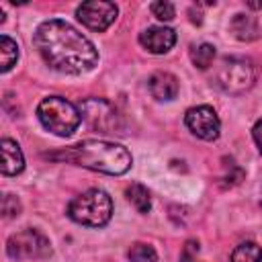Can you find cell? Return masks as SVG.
Returning a JSON list of instances; mask_svg holds the SVG:
<instances>
[{
    "label": "cell",
    "mask_w": 262,
    "mask_h": 262,
    "mask_svg": "<svg viewBox=\"0 0 262 262\" xmlns=\"http://www.w3.org/2000/svg\"><path fill=\"white\" fill-rule=\"evenodd\" d=\"M119 8L113 2L106 0H92V2H82L76 10L78 20L92 29V31H104L111 27V23L117 18Z\"/></svg>",
    "instance_id": "ba28073f"
},
{
    "label": "cell",
    "mask_w": 262,
    "mask_h": 262,
    "mask_svg": "<svg viewBox=\"0 0 262 262\" xmlns=\"http://www.w3.org/2000/svg\"><path fill=\"white\" fill-rule=\"evenodd\" d=\"M186 127L201 139L205 141H213L219 137V129H221V123H219V117L217 113L207 106V104H201V106H192L186 111Z\"/></svg>",
    "instance_id": "9c48e42d"
},
{
    "label": "cell",
    "mask_w": 262,
    "mask_h": 262,
    "mask_svg": "<svg viewBox=\"0 0 262 262\" xmlns=\"http://www.w3.org/2000/svg\"><path fill=\"white\" fill-rule=\"evenodd\" d=\"M35 47L47 66L61 74H84L98 61L94 43L70 23L51 18L35 31Z\"/></svg>",
    "instance_id": "6da1fadb"
},
{
    "label": "cell",
    "mask_w": 262,
    "mask_h": 262,
    "mask_svg": "<svg viewBox=\"0 0 262 262\" xmlns=\"http://www.w3.org/2000/svg\"><path fill=\"white\" fill-rule=\"evenodd\" d=\"M260 203H262V190H260Z\"/></svg>",
    "instance_id": "603a6c76"
},
{
    "label": "cell",
    "mask_w": 262,
    "mask_h": 262,
    "mask_svg": "<svg viewBox=\"0 0 262 262\" xmlns=\"http://www.w3.org/2000/svg\"><path fill=\"white\" fill-rule=\"evenodd\" d=\"M125 196L137 209V213H147L151 209V196H149V192L143 184H137V182L129 184L127 190H125Z\"/></svg>",
    "instance_id": "5bb4252c"
},
{
    "label": "cell",
    "mask_w": 262,
    "mask_h": 262,
    "mask_svg": "<svg viewBox=\"0 0 262 262\" xmlns=\"http://www.w3.org/2000/svg\"><path fill=\"white\" fill-rule=\"evenodd\" d=\"M68 215L72 221L86 225V227H102L108 223L113 215V201L111 196L100 188H90L82 194H78L70 207Z\"/></svg>",
    "instance_id": "277c9868"
},
{
    "label": "cell",
    "mask_w": 262,
    "mask_h": 262,
    "mask_svg": "<svg viewBox=\"0 0 262 262\" xmlns=\"http://www.w3.org/2000/svg\"><path fill=\"white\" fill-rule=\"evenodd\" d=\"M18 211H20L18 199H16L14 194H4V199H2V215H4L6 219H10V217H16Z\"/></svg>",
    "instance_id": "ffe728a7"
},
{
    "label": "cell",
    "mask_w": 262,
    "mask_h": 262,
    "mask_svg": "<svg viewBox=\"0 0 262 262\" xmlns=\"http://www.w3.org/2000/svg\"><path fill=\"white\" fill-rule=\"evenodd\" d=\"M139 43L149 53H168L176 43V33L168 27H149L139 35Z\"/></svg>",
    "instance_id": "30bf717a"
},
{
    "label": "cell",
    "mask_w": 262,
    "mask_h": 262,
    "mask_svg": "<svg viewBox=\"0 0 262 262\" xmlns=\"http://www.w3.org/2000/svg\"><path fill=\"white\" fill-rule=\"evenodd\" d=\"M37 117L47 131L59 137H70L82 121L80 108L61 96L43 98L37 106Z\"/></svg>",
    "instance_id": "3957f363"
},
{
    "label": "cell",
    "mask_w": 262,
    "mask_h": 262,
    "mask_svg": "<svg viewBox=\"0 0 262 262\" xmlns=\"http://www.w3.org/2000/svg\"><path fill=\"white\" fill-rule=\"evenodd\" d=\"M149 8H151L154 16L160 20H172L176 16V8L172 2H154Z\"/></svg>",
    "instance_id": "d6986e66"
},
{
    "label": "cell",
    "mask_w": 262,
    "mask_h": 262,
    "mask_svg": "<svg viewBox=\"0 0 262 262\" xmlns=\"http://www.w3.org/2000/svg\"><path fill=\"white\" fill-rule=\"evenodd\" d=\"M252 135H254V141H256V145H258V149H260V154H262V119L254 125Z\"/></svg>",
    "instance_id": "44dd1931"
},
{
    "label": "cell",
    "mask_w": 262,
    "mask_h": 262,
    "mask_svg": "<svg viewBox=\"0 0 262 262\" xmlns=\"http://www.w3.org/2000/svg\"><path fill=\"white\" fill-rule=\"evenodd\" d=\"M16 59H18V45L10 37L2 35L0 37V72H8L16 63Z\"/></svg>",
    "instance_id": "9a60e30c"
},
{
    "label": "cell",
    "mask_w": 262,
    "mask_h": 262,
    "mask_svg": "<svg viewBox=\"0 0 262 262\" xmlns=\"http://www.w3.org/2000/svg\"><path fill=\"white\" fill-rule=\"evenodd\" d=\"M229 262H262V248L254 242H244L231 252Z\"/></svg>",
    "instance_id": "2e32d148"
},
{
    "label": "cell",
    "mask_w": 262,
    "mask_h": 262,
    "mask_svg": "<svg viewBox=\"0 0 262 262\" xmlns=\"http://www.w3.org/2000/svg\"><path fill=\"white\" fill-rule=\"evenodd\" d=\"M63 160H70L78 166H84L94 172H104V174H125L131 168V154L111 141H100V139H86L80 141L78 145H72L61 154Z\"/></svg>",
    "instance_id": "7a4b0ae2"
},
{
    "label": "cell",
    "mask_w": 262,
    "mask_h": 262,
    "mask_svg": "<svg viewBox=\"0 0 262 262\" xmlns=\"http://www.w3.org/2000/svg\"><path fill=\"white\" fill-rule=\"evenodd\" d=\"M0 151H2V164H0V170L4 176H16L18 172H23L25 168V158H23V151L18 147L16 141L12 139H2L0 141Z\"/></svg>",
    "instance_id": "8fae6325"
},
{
    "label": "cell",
    "mask_w": 262,
    "mask_h": 262,
    "mask_svg": "<svg viewBox=\"0 0 262 262\" xmlns=\"http://www.w3.org/2000/svg\"><path fill=\"white\" fill-rule=\"evenodd\" d=\"M80 115L88 123L90 129L98 133H123L121 131V117L115 106L102 98H86L80 102Z\"/></svg>",
    "instance_id": "8992f818"
},
{
    "label": "cell",
    "mask_w": 262,
    "mask_h": 262,
    "mask_svg": "<svg viewBox=\"0 0 262 262\" xmlns=\"http://www.w3.org/2000/svg\"><path fill=\"white\" fill-rule=\"evenodd\" d=\"M147 86H149L151 96L158 100H172L178 94V80H176V76H172L168 72H156L147 80Z\"/></svg>",
    "instance_id": "7c38bea8"
},
{
    "label": "cell",
    "mask_w": 262,
    "mask_h": 262,
    "mask_svg": "<svg viewBox=\"0 0 262 262\" xmlns=\"http://www.w3.org/2000/svg\"><path fill=\"white\" fill-rule=\"evenodd\" d=\"M129 260L131 262H156L158 256H156V250L151 246H147V244H135L129 250Z\"/></svg>",
    "instance_id": "ac0fdd59"
},
{
    "label": "cell",
    "mask_w": 262,
    "mask_h": 262,
    "mask_svg": "<svg viewBox=\"0 0 262 262\" xmlns=\"http://www.w3.org/2000/svg\"><path fill=\"white\" fill-rule=\"evenodd\" d=\"M6 254L12 260H33V258H47L51 254L49 239L37 229H23L10 235L6 244Z\"/></svg>",
    "instance_id": "52a82bcc"
},
{
    "label": "cell",
    "mask_w": 262,
    "mask_h": 262,
    "mask_svg": "<svg viewBox=\"0 0 262 262\" xmlns=\"http://www.w3.org/2000/svg\"><path fill=\"white\" fill-rule=\"evenodd\" d=\"M256 82V68L246 57H223L215 70V84L229 94H242Z\"/></svg>",
    "instance_id": "5b68a950"
},
{
    "label": "cell",
    "mask_w": 262,
    "mask_h": 262,
    "mask_svg": "<svg viewBox=\"0 0 262 262\" xmlns=\"http://www.w3.org/2000/svg\"><path fill=\"white\" fill-rule=\"evenodd\" d=\"M190 59L194 63V68L199 70H207L213 59H215V47L209 45V43H201V45H194L190 49Z\"/></svg>",
    "instance_id": "e0dca14e"
},
{
    "label": "cell",
    "mask_w": 262,
    "mask_h": 262,
    "mask_svg": "<svg viewBox=\"0 0 262 262\" xmlns=\"http://www.w3.org/2000/svg\"><path fill=\"white\" fill-rule=\"evenodd\" d=\"M229 27H231L233 35H235L237 39H242V41H252V39H256L258 33H260L256 16H252V14H244V12L235 14Z\"/></svg>",
    "instance_id": "4fadbf2b"
},
{
    "label": "cell",
    "mask_w": 262,
    "mask_h": 262,
    "mask_svg": "<svg viewBox=\"0 0 262 262\" xmlns=\"http://www.w3.org/2000/svg\"><path fill=\"white\" fill-rule=\"evenodd\" d=\"M248 6H250V8H262V2H250Z\"/></svg>",
    "instance_id": "7402d4cb"
}]
</instances>
